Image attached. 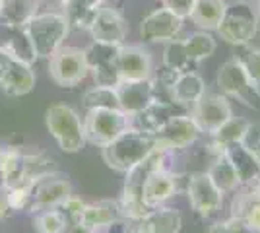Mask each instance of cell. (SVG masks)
<instances>
[{
  "label": "cell",
  "mask_w": 260,
  "mask_h": 233,
  "mask_svg": "<svg viewBox=\"0 0 260 233\" xmlns=\"http://www.w3.org/2000/svg\"><path fill=\"white\" fill-rule=\"evenodd\" d=\"M254 192H256V194H258V196H260V179H258V183L254 185Z\"/></svg>",
  "instance_id": "obj_47"
},
{
  "label": "cell",
  "mask_w": 260,
  "mask_h": 233,
  "mask_svg": "<svg viewBox=\"0 0 260 233\" xmlns=\"http://www.w3.org/2000/svg\"><path fill=\"white\" fill-rule=\"evenodd\" d=\"M82 105L87 109H99V107H111V109H120L119 95L115 88H105V86H93L82 95Z\"/></svg>",
  "instance_id": "obj_36"
},
{
  "label": "cell",
  "mask_w": 260,
  "mask_h": 233,
  "mask_svg": "<svg viewBox=\"0 0 260 233\" xmlns=\"http://www.w3.org/2000/svg\"><path fill=\"white\" fill-rule=\"evenodd\" d=\"M66 233H103V231H95V229H89V227H84V225L76 223V225H70Z\"/></svg>",
  "instance_id": "obj_45"
},
{
  "label": "cell",
  "mask_w": 260,
  "mask_h": 233,
  "mask_svg": "<svg viewBox=\"0 0 260 233\" xmlns=\"http://www.w3.org/2000/svg\"><path fill=\"white\" fill-rule=\"evenodd\" d=\"M12 214L10 206H8V202H6V196H4V190H0V223L4 222L8 216Z\"/></svg>",
  "instance_id": "obj_42"
},
{
  "label": "cell",
  "mask_w": 260,
  "mask_h": 233,
  "mask_svg": "<svg viewBox=\"0 0 260 233\" xmlns=\"http://www.w3.org/2000/svg\"><path fill=\"white\" fill-rule=\"evenodd\" d=\"M177 113V105L175 103H163V101H153L150 103L144 111L136 113L130 117V126L138 128L142 132L153 134L161 128L165 122L169 121Z\"/></svg>",
  "instance_id": "obj_23"
},
{
  "label": "cell",
  "mask_w": 260,
  "mask_h": 233,
  "mask_svg": "<svg viewBox=\"0 0 260 233\" xmlns=\"http://www.w3.org/2000/svg\"><path fill=\"white\" fill-rule=\"evenodd\" d=\"M216 31L223 41H228L233 47L249 45L254 39V35L258 34L256 10H252L250 2L235 0L233 4H228Z\"/></svg>",
  "instance_id": "obj_5"
},
{
  "label": "cell",
  "mask_w": 260,
  "mask_h": 233,
  "mask_svg": "<svg viewBox=\"0 0 260 233\" xmlns=\"http://www.w3.org/2000/svg\"><path fill=\"white\" fill-rule=\"evenodd\" d=\"M39 8L41 0H0V25L25 27Z\"/></svg>",
  "instance_id": "obj_26"
},
{
  "label": "cell",
  "mask_w": 260,
  "mask_h": 233,
  "mask_svg": "<svg viewBox=\"0 0 260 233\" xmlns=\"http://www.w3.org/2000/svg\"><path fill=\"white\" fill-rule=\"evenodd\" d=\"M0 49L10 55L16 60H22L25 64H31L37 60V55L33 51L29 37L25 34L23 27H8L0 25Z\"/></svg>",
  "instance_id": "obj_22"
},
{
  "label": "cell",
  "mask_w": 260,
  "mask_h": 233,
  "mask_svg": "<svg viewBox=\"0 0 260 233\" xmlns=\"http://www.w3.org/2000/svg\"><path fill=\"white\" fill-rule=\"evenodd\" d=\"M23 181V150L18 144L0 146V190Z\"/></svg>",
  "instance_id": "obj_24"
},
{
  "label": "cell",
  "mask_w": 260,
  "mask_h": 233,
  "mask_svg": "<svg viewBox=\"0 0 260 233\" xmlns=\"http://www.w3.org/2000/svg\"><path fill=\"white\" fill-rule=\"evenodd\" d=\"M183 43L184 49H186V55L190 56V60L194 64L206 60L208 56H212L216 53V39H214L212 31L198 29V31L190 34L188 37H184Z\"/></svg>",
  "instance_id": "obj_31"
},
{
  "label": "cell",
  "mask_w": 260,
  "mask_h": 233,
  "mask_svg": "<svg viewBox=\"0 0 260 233\" xmlns=\"http://www.w3.org/2000/svg\"><path fill=\"white\" fill-rule=\"evenodd\" d=\"M84 206H86V202L72 192V194H70V196H68V198H66L64 202L58 206V210L64 214L66 220H68V223H70V225H76V223L80 222V216H82Z\"/></svg>",
  "instance_id": "obj_39"
},
{
  "label": "cell",
  "mask_w": 260,
  "mask_h": 233,
  "mask_svg": "<svg viewBox=\"0 0 260 233\" xmlns=\"http://www.w3.org/2000/svg\"><path fill=\"white\" fill-rule=\"evenodd\" d=\"M58 165L56 159L45 150H35V152H23V179L27 181H37V179L56 173Z\"/></svg>",
  "instance_id": "obj_29"
},
{
  "label": "cell",
  "mask_w": 260,
  "mask_h": 233,
  "mask_svg": "<svg viewBox=\"0 0 260 233\" xmlns=\"http://www.w3.org/2000/svg\"><path fill=\"white\" fill-rule=\"evenodd\" d=\"M186 194L192 210L202 218L214 216L223 204V192L214 185V181L208 177L206 171H198L188 177Z\"/></svg>",
  "instance_id": "obj_10"
},
{
  "label": "cell",
  "mask_w": 260,
  "mask_h": 233,
  "mask_svg": "<svg viewBox=\"0 0 260 233\" xmlns=\"http://www.w3.org/2000/svg\"><path fill=\"white\" fill-rule=\"evenodd\" d=\"M70 194H72V183L68 175H62L58 171L45 175L33 183V202L29 212L33 214L47 208H58Z\"/></svg>",
  "instance_id": "obj_12"
},
{
  "label": "cell",
  "mask_w": 260,
  "mask_h": 233,
  "mask_svg": "<svg viewBox=\"0 0 260 233\" xmlns=\"http://www.w3.org/2000/svg\"><path fill=\"white\" fill-rule=\"evenodd\" d=\"M206 173H208V177L214 181V185H216L223 194L233 192V190H237L239 187H241L237 171H235L233 163L229 161L228 155L223 154V150H221L219 154H216V157H214L212 165L208 167Z\"/></svg>",
  "instance_id": "obj_28"
},
{
  "label": "cell",
  "mask_w": 260,
  "mask_h": 233,
  "mask_svg": "<svg viewBox=\"0 0 260 233\" xmlns=\"http://www.w3.org/2000/svg\"><path fill=\"white\" fill-rule=\"evenodd\" d=\"M120 45L115 43H103V41H91L84 49V55L87 60V68H98V66H109L115 64V58L119 53Z\"/></svg>",
  "instance_id": "obj_35"
},
{
  "label": "cell",
  "mask_w": 260,
  "mask_h": 233,
  "mask_svg": "<svg viewBox=\"0 0 260 233\" xmlns=\"http://www.w3.org/2000/svg\"><path fill=\"white\" fill-rule=\"evenodd\" d=\"M208 233H231V229H229L228 222H217L208 229Z\"/></svg>",
  "instance_id": "obj_44"
},
{
  "label": "cell",
  "mask_w": 260,
  "mask_h": 233,
  "mask_svg": "<svg viewBox=\"0 0 260 233\" xmlns=\"http://www.w3.org/2000/svg\"><path fill=\"white\" fill-rule=\"evenodd\" d=\"M45 122L49 134L66 154H78L87 144L84 121L74 107L66 103H53L45 113Z\"/></svg>",
  "instance_id": "obj_2"
},
{
  "label": "cell",
  "mask_w": 260,
  "mask_h": 233,
  "mask_svg": "<svg viewBox=\"0 0 260 233\" xmlns=\"http://www.w3.org/2000/svg\"><path fill=\"white\" fill-rule=\"evenodd\" d=\"M155 138L153 134L142 132L138 128H132L117 136L111 144L101 148L103 161L117 173H128L132 167H136L140 161H144L150 154H153Z\"/></svg>",
  "instance_id": "obj_1"
},
{
  "label": "cell",
  "mask_w": 260,
  "mask_h": 233,
  "mask_svg": "<svg viewBox=\"0 0 260 233\" xmlns=\"http://www.w3.org/2000/svg\"><path fill=\"white\" fill-rule=\"evenodd\" d=\"M183 18L167 8H155L140 22V37L146 43H167L183 29Z\"/></svg>",
  "instance_id": "obj_13"
},
{
  "label": "cell",
  "mask_w": 260,
  "mask_h": 233,
  "mask_svg": "<svg viewBox=\"0 0 260 233\" xmlns=\"http://www.w3.org/2000/svg\"><path fill=\"white\" fill-rule=\"evenodd\" d=\"M256 20H258V31H260V2H258V8H256Z\"/></svg>",
  "instance_id": "obj_46"
},
{
  "label": "cell",
  "mask_w": 260,
  "mask_h": 233,
  "mask_svg": "<svg viewBox=\"0 0 260 233\" xmlns=\"http://www.w3.org/2000/svg\"><path fill=\"white\" fill-rule=\"evenodd\" d=\"M23 29L37 58H51L64 45L70 34V25L62 12H39Z\"/></svg>",
  "instance_id": "obj_3"
},
{
  "label": "cell",
  "mask_w": 260,
  "mask_h": 233,
  "mask_svg": "<svg viewBox=\"0 0 260 233\" xmlns=\"http://www.w3.org/2000/svg\"><path fill=\"white\" fill-rule=\"evenodd\" d=\"M231 216H239L241 220H245V223L252 231L260 233V196L254 192V189L252 192L239 194L235 198Z\"/></svg>",
  "instance_id": "obj_32"
},
{
  "label": "cell",
  "mask_w": 260,
  "mask_h": 233,
  "mask_svg": "<svg viewBox=\"0 0 260 233\" xmlns=\"http://www.w3.org/2000/svg\"><path fill=\"white\" fill-rule=\"evenodd\" d=\"M120 109L126 115H136L144 111L150 103H153V80H140V82H119L117 86Z\"/></svg>",
  "instance_id": "obj_17"
},
{
  "label": "cell",
  "mask_w": 260,
  "mask_h": 233,
  "mask_svg": "<svg viewBox=\"0 0 260 233\" xmlns=\"http://www.w3.org/2000/svg\"><path fill=\"white\" fill-rule=\"evenodd\" d=\"M45 2H53V4H58V6H60L64 0H45Z\"/></svg>",
  "instance_id": "obj_48"
},
{
  "label": "cell",
  "mask_w": 260,
  "mask_h": 233,
  "mask_svg": "<svg viewBox=\"0 0 260 233\" xmlns=\"http://www.w3.org/2000/svg\"><path fill=\"white\" fill-rule=\"evenodd\" d=\"M124 220L120 214L119 200H98L84 206L80 216V225L95 229V231H107L113 223Z\"/></svg>",
  "instance_id": "obj_18"
},
{
  "label": "cell",
  "mask_w": 260,
  "mask_h": 233,
  "mask_svg": "<svg viewBox=\"0 0 260 233\" xmlns=\"http://www.w3.org/2000/svg\"><path fill=\"white\" fill-rule=\"evenodd\" d=\"M228 8L225 0H196L194 8L190 12V20L198 25V29L216 31L223 14Z\"/></svg>",
  "instance_id": "obj_27"
},
{
  "label": "cell",
  "mask_w": 260,
  "mask_h": 233,
  "mask_svg": "<svg viewBox=\"0 0 260 233\" xmlns=\"http://www.w3.org/2000/svg\"><path fill=\"white\" fill-rule=\"evenodd\" d=\"M233 58L260 88V47H250V43L239 45V47H235V56Z\"/></svg>",
  "instance_id": "obj_38"
},
{
  "label": "cell",
  "mask_w": 260,
  "mask_h": 233,
  "mask_svg": "<svg viewBox=\"0 0 260 233\" xmlns=\"http://www.w3.org/2000/svg\"><path fill=\"white\" fill-rule=\"evenodd\" d=\"M163 66L173 70V72H188L194 70L196 64L190 60V56L186 55L183 39H171L165 43L163 49Z\"/></svg>",
  "instance_id": "obj_33"
},
{
  "label": "cell",
  "mask_w": 260,
  "mask_h": 233,
  "mask_svg": "<svg viewBox=\"0 0 260 233\" xmlns=\"http://www.w3.org/2000/svg\"><path fill=\"white\" fill-rule=\"evenodd\" d=\"M49 60V76L60 88H74L89 74L84 49L62 45Z\"/></svg>",
  "instance_id": "obj_7"
},
{
  "label": "cell",
  "mask_w": 260,
  "mask_h": 233,
  "mask_svg": "<svg viewBox=\"0 0 260 233\" xmlns=\"http://www.w3.org/2000/svg\"><path fill=\"white\" fill-rule=\"evenodd\" d=\"M35 82H37V76L31 64H25L22 60L14 58L0 80V89L8 97H22V95L31 93Z\"/></svg>",
  "instance_id": "obj_19"
},
{
  "label": "cell",
  "mask_w": 260,
  "mask_h": 233,
  "mask_svg": "<svg viewBox=\"0 0 260 233\" xmlns=\"http://www.w3.org/2000/svg\"><path fill=\"white\" fill-rule=\"evenodd\" d=\"M217 88L225 97H233L245 107L258 111L260 109V88L249 78L235 58H229L217 70Z\"/></svg>",
  "instance_id": "obj_6"
},
{
  "label": "cell",
  "mask_w": 260,
  "mask_h": 233,
  "mask_svg": "<svg viewBox=\"0 0 260 233\" xmlns=\"http://www.w3.org/2000/svg\"><path fill=\"white\" fill-rule=\"evenodd\" d=\"M82 121H84L86 140L98 148L111 144L117 136L130 128V115H126L122 109H111V107L87 109Z\"/></svg>",
  "instance_id": "obj_4"
},
{
  "label": "cell",
  "mask_w": 260,
  "mask_h": 233,
  "mask_svg": "<svg viewBox=\"0 0 260 233\" xmlns=\"http://www.w3.org/2000/svg\"><path fill=\"white\" fill-rule=\"evenodd\" d=\"M243 2H260V0H243Z\"/></svg>",
  "instance_id": "obj_49"
},
{
  "label": "cell",
  "mask_w": 260,
  "mask_h": 233,
  "mask_svg": "<svg viewBox=\"0 0 260 233\" xmlns=\"http://www.w3.org/2000/svg\"><path fill=\"white\" fill-rule=\"evenodd\" d=\"M200 128L188 113H175L169 121L163 124L157 132H153L155 148L161 152H179L190 144H194L200 136Z\"/></svg>",
  "instance_id": "obj_8"
},
{
  "label": "cell",
  "mask_w": 260,
  "mask_h": 233,
  "mask_svg": "<svg viewBox=\"0 0 260 233\" xmlns=\"http://www.w3.org/2000/svg\"><path fill=\"white\" fill-rule=\"evenodd\" d=\"M12 60H14V58H12L10 55H6V53L0 49V80H2V76H4V72L8 70Z\"/></svg>",
  "instance_id": "obj_43"
},
{
  "label": "cell",
  "mask_w": 260,
  "mask_h": 233,
  "mask_svg": "<svg viewBox=\"0 0 260 233\" xmlns=\"http://www.w3.org/2000/svg\"><path fill=\"white\" fill-rule=\"evenodd\" d=\"M241 144L260 161V122H250Z\"/></svg>",
  "instance_id": "obj_40"
},
{
  "label": "cell",
  "mask_w": 260,
  "mask_h": 233,
  "mask_svg": "<svg viewBox=\"0 0 260 233\" xmlns=\"http://www.w3.org/2000/svg\"><path fill=\"white\" fill-rule=\"evenodd\" d=\"M250 122L243 117H231L228 122H223L216 132L212 134V140H214V148H216V154H219L225 146L231 144H241L243 138H245V132L249 128Z\"/></svg>",
  "instance_id": "obj_30"
},
{
  "label": "cell",
  "mask_w": 260,
  "mask_h": 233,
  "mask_svg": "<svg viewBox=\"0 0 260 233\" xmlns=\"http://www.w3.org/2000/svg\"><path fill=\"white\" fill-rule=\"evenodd\" d=\"M190 115L198 124L200 132L212 136L223 122H228L233 117V109H231V103L223 93H208L206 91L192 105Z\"/></svg>",
  "instance_id": "obj_9"
},
{
  "label": "cell",
  "mask_w": 260,
  "mask_h": 233,
  "mask_svg": "<svg viewBox=\"0 0 260 233\" xmlns=\"http://www.w3.org/2000/svg\"><path fill=\"white\" fill-rule=\"evenodd\" d=\"M169 93H171V101L177 107L192 109V105L206 93V82L196 70L181 72L173 82Z\"/></svg>",
  "instance_id": "obj_20"
},
{
  "label": "cell",
  "mask_w": 260,
  "mask_h": 233,
  "mask_svg": "<svg viewBox=\"0 0 260 233\" xmlns=\"http://www.w3.org/2000/svg\"><path fill=\"white\" fill-rule=\"evenodd\" d=\"M115 68L120 82H140L153 76V60L148 49L140 45H120Z\"/></svg>",
  "instance_id": "obj_11"
},
{
  "label": "cell",
  "mask_w": 260,
  "mask_h": 233,
  "mask_svg": "<svg viewBox=\"0 0 260 233\" xmlns=\"http://www.w3.org/2000/svg\"><path fill=\"white\" fill-rule=\"evenodd\" d=\"M194 2L196 0H161V6L167 8L169 12L177 14L179 18H190V12L194 8Z\"/></svg>",
  "instance_id": "obj_41"
},
{
  "label": "cell",
  "mask_w": 260,
  "mask_h": 233,
  "mask_svg": "<svg viewBox=\"0 0 260 233\" xmlns=\"http://www.w3.org/2000/svg\"><path fill=\"white\" fill-rule=\"evenodd\" d=\"M87 34L91 35L93 41H103V43L124 45V39L128 35V23L122 18L120 10L109 6L107 2L99 8L93 22L89 25Z\"/></svg>",
  "instance_id": "obj_14"
},
{
  "label": "cell",
  "mask_w": 260,
  "mask_h": 233,
  "mask_svg": "<svg viewBox=\"0 0 260 233\" xmlns=\"http://www.w3.org/2000/svg\"><path fill=\"white\" fill-rule=\"evenodd\" d=\"M4 196L12 212H29L33 202V181L23 179L22 183L4 190Z\"/></svg>",
  "instance_id": "obj_37"
},
{
  "label": "cell",
  "mask_w": 260,
  "mask_h": 233,
  "mask_svg": "<svg viewBox=\"0 0 260 233\" xmlns=\"http://www.w3.org/2000/svg\"><path fill=\"white\" fill-rule=\"evenodd\" d=\"M105 2L107 0H64L60 4V8H62L60 12L66 18L70 29L87 31L93 18H95V14Z\"/></svg>",
  "instance_id": "obj_25"
},
{
  "label": "cell",
  "mask_w": 260,
  "mask_h": 233,
  "mask_svg": "<svg viewBox=\"0 0 260 233\" xmlns=\"http://www.w3.org/2000/svg\"><path fill=\"white\" fill-rule=\"evenodd\" d=\"M223 154L229 157V161L233 163L241 187H252L258 183L260 179V161L250 154L243 144H231L223 148Z\"/></svg>",
  "instance_id": "obj_21"
},
{
  "label": "cell",
  "mask_w": 260,
  "mask_h": 233,
  "mask_svg": "<svg viewBox=\"0 0 260 233\" xmlns=\"http://www.w3.org/2000/svg\"><path fill=\"white\" fill-rule=\"evenodd\" d=\"M179 190V175L165 169V165L153 169L146 177L142 187V200L148 208L163 206L169 198H173Z\"/></svg>",
  "instance_id": "obj_16"
},
{
  "label": "cell",
  "mask_w": 260,
  "mask_h": 233,
  "mask_svg": "<svg viewBox=\"0 0 260 233\" xmlns=\"http://www.w3.org/2000/svg\"><path fill=\"white\" fill-rule=\"evenodd\" d=\"M181 227L183 216L171 206L150 208L140 220L128 222V233H179Z\"/></svg>",
  "instance_id": "obj_15"
},
{
  "label": "cell",
  "mask_w": 260,
  "mask_h": 233,
  "mask_svg": "<svg viewBox=\"0 0 260 233\" xmlns=\"http://www.w3.org/2000/svg\"><path fill=\"white\" fill-rule=\"evenodd\" d=\"M70 223L58 208L33 212V229L35 233H66Z\"/></svg>",
  "instance_id": "obj_34"
}]
</instances>
